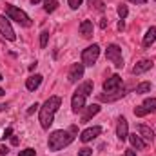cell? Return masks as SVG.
Returning <instances> with one entry per match:
<instances>
[{
  "instance_id": "6da1fadb",
  "label": "cell",
  "mask_w": 156,
  "mask_h": 156,
  "mask_svg": "<svg viewBox=\"0 0 156 156\" xmlns=\"http://www.w3.org/2000/svg\"><path fill=\"white\" fill-rule=\"evenodd\" d=\"M60 104H62L60 96H51L44 102V105L40 107V125H42V129H49L53 125L55 115H56Z\"/></svg>"
},
{
  "instance_id": "7a4b0ae2",
  "label": "cell",
  "mask_w": 156,
  "mask_h": 156,
  "mask_svg": "<svg viewBox=\"0 0 156 156\" xmlns=\"http://www.w3.org/2000/svg\"><path fill=\"white\" fill-rule=\"evenodd\" d=\"M75 140V133L71 131H64V129H58V131H53L49 134V140H47V145H49V151L56 153L67 145H71Z\"/></svg>"
},
{
  "instance_id": "3957f363",
  "label": "cell",
  "mask_w": 156,
  "mask_h": 156,
  "mask_svg": "<svg viewBox=\"0 0 156 156\" xmlns=\"http://www.w3.org/2000/svg\"><path fill=\"white\" fill-rule=\"evenodd\" d=\"M5 15H7L11 20H15V22H18L20 26H24V27H31V26H33L31 18H29L22 9H18V7L13 5V4H5Z\"/></svg>"
},
{
  "instance_id": "277c9868",
  "label": "cell",
  "mask_w": 156,
  "mask_h": 156,
  "mask_svg": "<svg viewBox=\"0 0 156 156\" xmlns=\"http://www.w3.org/2000/svg\"><path fill=\"white\" fill-rule=\"evenodd\" d=\"M98 56H100V45L98 44H93V45H89V47H85L82 51V64L87 66V67H91V66L96 64Z\"/></svg>"
},
{
  "instance_id": "5b68a950",
  "label": "cell",
  "mask_w": 156,
  "mask_h": 156,
  "mask_svg": "<svg viewBox=\"0 0 156 156\" xmlns=\"http://www.w3.org/2000/svg\"><path fill=\"white\" fill-rule=\"evenodd\" d=\"M105 56L107 60L116 67V69H122L123 67V56H122V49L118 47L116 44H111L107 45V51H105Z\"/></svg>"
},
{
  "instance_id": "8992f818",
  "label": "cell",
  "mask_w": 156,
  "mask_h": 156,
  "mask_svg": "<svg viewBox=\"0 0 156 156\" xmlns=\"http://www.w3.org/2000/svg\"><path fill=\"white\" fill-rule=\"evenodd\" d=\"M0 35H2L5 40H11V42L16 38V35H15V31H13L9 20H7L4 15H0Z\"/></svg>"
},
{
  "instance_id": "52a82bcc",
  "label": "cell",
  "mask_w": 156,
  "mask_h": 156,
  "mask_svg": "<svg viewBox=\"0 0 156 156\" xmlns=\"http://www.w3.org/2000/svg\"><path fill=\"white\" fill-rule=\"evenodd\" d=\"M116 136L120 142H125L129 138V123L123 116L118 118V123H116Z\"/></svg>"
},
{
  "instance_id": "ba28073f",
  "label": "cell",
  "mask_w": 156,
  "mask_h": 156,
  "mask_svg": "<svg viewBox=\"0 0 156 156\" xmlns=\"http://www.w3.org/2000/svg\"><path fill=\"white\" fill-rule=\"evenodd\" d=\"M83 69H85L83 64H73L71 69H69V73H67V80L71 83H76L80 78H83Z\"/></svg>"
},
{
  "instance_id": "9c48e42d",
  "label": "cell",
  "mask_w": 156,
  "mask_h": 156,
  "mask_svg": "<svg viewBox=\"0 0 156 156\" xmlns=\"http://www.w3.org/2000/svg\"><path fill=\"white\" fill-rule=\"evenodd\" d=\"M125 96V91H123V87H120L116 91H111V93H102L100 96H98V100L100 102H116L120 98H123Z\"/></svg>"
},
{
  "instance_id": "30bf717a",
  "label": "cell",
  "mask_w": 156,
  "mask_h": 156,
  "mask_svg": "<svg viewBox=\"0 0 156 156\" xmlns=\"http://www.w3.org/2000/svg\"><path fill=\"white\" fill-rule=\"evenodd\" d=\"M122 87V76L120 75H113L111 78H107L104 82V91L105 93H111V91H116Z\"/></svg>"
},
{
  "instance_id": "8fae6325",
  "label": "cell",
  "mask_w": 156,
  "mask_h": 156,
  "mask_svg": "<svg viewBox=\"0 0 156 156\" xmlns=\"http://www.w3.org/2000/svg\"><path fill=\"white\" fill-rule=\"evenodd\" d=\"M100 133H102V127H98V125H94V127H89V129H85V131L80 134V140H82L83 144H87V142L94 140V138H96Z\"/></svg>"
},
{
  "instance_id": "7c38bea8",
  "label": "cell",
  "mask_w": 156,
  "mask_h": 156,
  "mask_svg": "<svg viewBox=\"0 0 156 156\" xmlns=\"http://www.w3.org/2000/svg\"><path fill=\"white\" fill-rule=\"evenodd\" d=\"M83 109H85V111H83V115H82V123H87L91 118L96 116V115L100 113V105H96V104L87 105V107H83Z\"/></svg>"
},
{
  "instance_id": "4fadbf2b",
  "label": "cell",
  "mask_w": 156,
  "mask_h": 156,
  "mask_svg": "<svg viewBox=\"0 0 156 156\" xmlns=\"http://www.w3.org/2000/svg\"><path fill=\"white\" fill-rule=\"evenodd\" d=\"M71 107H73V113H80V111L85 107V96L75 93L73 98H71Z\"/></svg>"
},
{
  "instance_id": "5bb4252c",
  "label": "cell",
  "mask_w": 156,
  "mask_h": 156,
  "mask_svg": "<svg viewBox=\"0 0 156 156\" xmlns=\"http://www.w3.org/2000/svg\"><path fill=\"white\" fill-rule=\"evenodd\" d=\"M138 134H140L145 142H153V140H154L153 129H151L149 125H145V123H140V125H138Z\"/></svg>"
},
{
  "instance_id": "9a60e30c",
  "label": "cell",
  "mask_w": 156,
  "mask_h": 156,
  "mask_svg": "<svg viewBox=\"0 0 156 156\" xmlns=\"http://www.w3.org/2000/svg\"><path fill=\"white\" fill-rule=\"evenodd\" d=\"M42 75H31V76L26 80V87H27V91H37L40 87V83H42Z\"/></svg>"
},
{
  "instance_id": "2e32d148",
  "label": "cell",
  "mask_w": 156,
  "mask_h": 156,
  "mask_svg": "<svg viewBox=\"0 0 156 156\" xmlns=\"http://www.w3.org/2000/svg\"><path fill=\"white\" fill-rule=\"evenodd\" d=\"M151 67H153V60H140V62L133 67V73H134V75H142V73L149 71Z\"/></svg>"
},
{
  "instance_id": "e0dca14e",
  "label": "cell",
  "mask_w": 156,
  "mask_h": 156,
  "mask_svg": "<svg viewBox=\"0 0 156 156\" xmlns=\"http://www.w3.org/2000/svg\"><path fill=\"white\" fill-rule=\"evenodd\" d=\"M129 140H131L133 147H134V149H138V151H144V149H145V145H147V142H145L140 134H136V133L129 134Z\"/></svg>"
},
{
  "instance_id": "ac0fdd59",
  "label": "cell",
  "mask_w": 156,
  "mask_h": 156,
  "mask_svg": "<svg viewBox=\"0 0 156 156\" xmlns=\"http://www.w3.org/2000/svg\"><path fill=\"white\" fill-rule=\"evenodd\" d=\"M80 35L83 38H91L93 37V22L91 20H83L80 24Z\"/></svg>"
},
{
  "instance_id": "d6986e66",
  "label": "cell",
  "mask_w": 156,
  "mask_h": 156,
  "mask_svg": "<svg viewBox=\"0 0 156 156\" xmlns=\"http://www.w3.org/2000/svg\"><path fill=\"white\" fill-rule=\"evenodd\" d=\"M93 89H94V83H93L91 80H87V82H83V83H82V85L78 87V89H76V93L87 98L89 94H93Z\"/></svg>"
},
{
  "instance_id": "ffe728a7",
  "label": "cell",
  "mask_w": 156,
  "mask_h": 156,
  "mask_svg": "<svg viewBox=\"0 0 156 156\" xmlns=\"http://www.w3.org/2000/svg\"><path fill=\"white\" fill-rule=\"evenodd\" d=\"M154 42H156V27L153 26V27L147 29V33L144 37V47H151Z\"/></svg>"
},
{
  "instance_id": "44dd1931",
  "label": "cell",
  "mask_w": 156,
  "mask_h": 156,
  "mask_svg": "<svg viewBox=\"0 0 156 156\" xmlns=\"http://www.w3.org/2000/svg\"><path fill=\"white\" fill-rule=\"evenodd\" d=\"M142 105L147 109V113H154L156 111V98H147Z\"/></svg>"
},
{
  "instance_id": "7402d4cb",
  "label": "cell",
  "mask_w": 156,
  "mask_h": 156,
  "mask_svg": "<svg viewBox=\"0 0 156 156\" xmlns=\"http://www.w3.org/2000/svg\"><path fill=\"white\" fill-rule=\"evenodd\" d=\"M149 91H151V82H142L136 87V94H144V93H149Z\"/></svg>"
},
{
  "instance_id": "603a6c76",
  "label": "cell",
  "mask_w": 156,
  "mask_h": 156,
  "mask_svg": "<svg viewBox=\"0 0 156 156\" xmlns=\"http://www.w3.org/2000/svg\"><path fill=\"white\" fill-rule=\"evenodd\" d=\"M89 5H91L94 11H104V9H105L104 0H89Z\"/></svg>"
},
{
  "instance_id": "cb8c5ba5",
  "label": "cell",
  "mask_w": 156,
  "mask_h": 156,
  "mask_svg": "<svg viewBox=\"0 0 156 156\" xmlns=\"http://www.w3.org/2000/svg\"><path fill=\"white\" fill-rule=\"evenodd\" d=\"M56 7H58V2H56V0H47V2H45V5H44L45 13H53Z\"/></svg>"
},
{
  "instance_id": "d4e9b609",
  "label": "cell",
  "mask_w": 156,
  "mask_h": 156,
  "mask_svg": "<svg viewBox=\"0 0 156 156\" xmlns=\"http://www.w3.org/2000/svg\"><path fill=\"white\" fill-rule=\"evenodd\" d=\"M116 11H118V16H120L122 20H125V16L129 15V9H127V5H125V4H120Z\"/></svg>"
},
{
  "instance_id": "484cf974",
  "label": "cell",
  "mask_w": 156,
  "mask_h": 156,
  "mask_svg": "<svg viewBox=\"0 0 156 156\" xmlns=\"http://www.w3.org/2000/svg\"><path fill=\"white\" fill-rule=\"evenodd\" d=\"M47 40H49V33H47V31H42V33H40V47H42V49L47 47Z\"/></svg>"
},
{
  "instance_id": "4316f807",
  "label": "cell",
  "mask_w": 156,
  "mask_h": 156,
  "mask_svg": "<svg viewBox=\"0 0 156 156\" xmlns=\"http://www.w3.org/2000/svg\"><path fill=\"white\" fill-rule=\"evenodd\" d=\"M134 115H136V116H145V115H149V113H147V109H145L144 105H140V107H134Z\"/></svg>"
},
{
  "instance_id": "83f0119b",
  "label": "cell",
  "mask_w": 156,
  "mask_h": 156,
  "mask_svg": "<svg viewBox=\"0 0 156 156\" xmlns=\"http://www.w3.org/2000/svg\"><path fill=\"white\" fill-rule=\"evenodd\" d=\"M35 149H31V147H27V149H24V151H20L18 153V156H35Z\"/></svg>"
},
{
  "instance_id": "f1b7e54d",
  "label": "cell",
  "mask_w": 156,
  "mask_h": 156,
  "mask_svg": "<svg viewBox=\"0 0 156 156\" xmlns=\"http://www.w3.org/2000/svg\"><path fill=\"white\" fill-rule=\"evenodd\" d=\"M91 154H93V149H89V147H83V149L78 151V156H91Z\"/></svg>"
},
{
  "instance_id": "f546056e",
  "label": "cell",
  "mask_w": 156,
  "mask_h": 156,
  "mask_svg": "<svg viewBox=\"0 0 156 156\" xmlns=\"http://www.w3.org/2000/svg\"><path fill=\"white\" fill-rule=\"evenodd\" d=\"M82 2H83V0H69V7H71V9H78V5H80Z\"/></svg>"
},
{
  "instance_id": "4dcf8cb0",
  "label": "cell",
  "mask_w": 156,
  "mask_h": 156,
  "mask_svg": "<svg viewBox=\"0 0 156 156\" xmlns=\"http://www.w3.org/2000/svg\"><path fill=\"white\" fill-rule=\"evenodd\" d=\"M40 105L38 104H33V105H31V107H29V109H27V115H33V113H35V111H37V109H38Z\"/></svg>"
},
{
  "instance_id": "1f68e13d",
  "label": "cell",
  "mask_w": 156,
  "mask_h": 156,
  "mask_svg": "<svg viewBox=\"0 0 156 156\" xmlns=\"http://www.w3.org/2000/svg\"><path fill=\"white\" fill-rule=\"evenodd\" d=\"M11 134H13V129H11V127H7V129L4 131V136H2V138H9Z\"/></svg>"
},
{
  "instance_id": "d6a6232c",
  "label": "cell",
  "mask_w": 156,
  "mask_h": 156,
  "mask_svg": "<svg viewBox=\"0 0 156 156\" xmlns=\"http://www.w3.org/2000/svg\"><path fill=\"white\" fill-rule=\"evenodd\" d=\"M7 153H9V149H7L5 145H2V147H0V154H2V156H5Z\"/></svg>"
},
{
  "instance_id": "836d02e7",
  "label": "cell",
  "mask_w": 156,
  "mask_h": 156,
  "mask_svg": "<svg viewBox=\"0 0 156 156\" xmlns=\"http://www.w3.org/2000/svg\"><path fill=\"white\" fill-rule=\"evenodd\" d=\"M100 27H102V29H105V27H107V18H102V22H100Z\"/></svg>"
},
{
  "instance_id": "e575fe53",
  "label": "cell",
  "mask_w": 156,
  "mask_h": 156,
  "mask_svg": "<svg viewBox=\"0 0 156 156\" xmlns=\"http://www.w3.org/2000/svg\"><path fill=\"white\" fill-rule=\"evenodd\" d=\"M7 109H9L7 104H0V113H4V111H7Z\"/></svg>"
},
{
  "instance_id": "d590c367",
  "label": "cell",
  "mask_w": 156,
  "mask_h": 156,
  "mask_svg": "<svg viewBox=\"0 0 156 156\" xmlns=\"http://www.w3.org/2000/svg\"><path fill=\"white\" fill-rule=\"evenodd\" d=\"M123 156H136V153H134L133 149H127V151H125V154H123Z\"/></svg>"
},
{
  "instance_id": "8d00e7d4",
  "label": "cell",
  "mask_w": 156,
  "mask_h": 156,
  "mask_svg": "<svg viewBox=\"0 0 156 156\" xmlns=\"http://www.w3.org/2000/svg\"><path fill=\"white\" fill-rule=\"evenodd\" d=\"M123 27H125V22H123V20H120V22H118V29H120V31H123Z\"/></svg>"
},
{
  "instance_id": "74e56055",
  "label": "cell",
  "mask_w": 156,
  "mask_h": 156,
  "mask_svg": "<svg viewBox=\"0 0 156 156\" xmlns=\"http://www.w3.org/2000/svg\"><path fill=\"white\" fill-rule=\"evenodd\" d=\"M129 2H133V4H145L147 0H129Z\"/></svg>"
},
{
  "instance_id": "f35d334b",
  "label": "cell",
  "mask_w": 156,
  "mask_h": 156,
  "mask_svg": "<svg viewBox=\"0 0 156 156\" xmlns=\"http://www.w3.org/2000/svg\"><path fill=\"white\" fill-rule=\"evenodd\" d=\"M40 2H42V0H31V4H35V5H37V4H40Z\"/></svg>"
},
{
  "instance_id": "ab89813d",
  "label": "cell",
  "mask_w": 156,
  "mask_h": 156,
  "mask_svg": "<svg viewBox=\"0 0 156 156\" xmlns=\"http://www.w3.org/2000/svg\"><path fill=\"white\" fill-rule=\"evenodd\" d=\"M4 93H5V91H4V89H2V87H0V96H2V94H4Z\"/></svg>"
},
{
  "instance_id": "60d3db41",
  "label": "cell",
  "mask_w": 156,
  "mask_h": 156,
  "mask_svg": "<svg viewBox=\"0 0 156 156\" xmlns=\"http://www.w3.org/2000/svg\"><path fill=\"white\" fill-rule=\"evenodd\" d=\"M0 80H4V78H2V75H0Z\"/></svg>"
}]
</instances>
